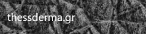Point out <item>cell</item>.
<instances>
[{"mask_svg": "<svg viewBox=\"0 0 146 34\" xmlns=\"http://www.w3.org/2000/svg\"><path fill=\"white\" fill-rule=\"evenodd\" d=\"M143 3H141L145 8H146V1H141Z\"/></svg>", "mask_w": 146, "mask_h": 34, "instance_id": "6da1fadb", "label": "cell"}, {"mask_svg": "<svg viewBox=\"0 0 146 34\" xmlns=\"http://www.w3.org/2000/svg\"><path fill=\"white\" fill-rule=\"evenodd\" d=\"M12 21H13V22H15L16 21V17H15V16H12Z\"/></svg>", "mask_w": 146, "mask_h": 34, "instance_id": "7a4b0ae2", "label": "cell"}, {"mask_svg": "<svg viewBox=\"0 0 146 34\" xmlns=\"http://www.w3.org/2000/svg\"><path fill=\"white\" fill-rule=\"evenodd\" d=\"M33 20L34 21H36V20H37V16H34L33 17Z\"/></svg>", "mask_w": 146, "mask_h": 34, "instance_id": "3957f363", "label": "cell"}, {"mask_svg": "<svg viewBox=\"0 0 146 34\" xmlns=\"http://www.w3.org/2000/svg\"><path fill=\"white\" fill-rule=\"evenodd\" d=\"M70 16H67L66 17V20L67 21H70Z\"/></svg>", "mask_w": 146, "mask_h": 34, "instance_id": "277c9868", "label": "cell"}, {"mask_svg": "<svg viewBox=\"0 0 146 34\" xmlns=\"http://www.w3.org/2000/svg\"><path fill=\"white\" fill-rule=\"evenodd\" d=\"M58 21H61V20H62V16H59L58 17Z\"/></svg>", "mask_w": 146, "mask_h": 34, "instance_id": "5b68a950", "label": "cell"}, {"mask_svg": "<svg viewBox=\"0 0 146 34\" xmlns=\"http://www.w3.org/2000/svg\"><path fill=\"white\" fill-rule=\"evenodd\" d=\"M55 20H56V18H55V16H52V21H53V22H54V21H55Z\"/></svg>", "mask_w": 146, "mask_h": 34, "instance_id": "8992f818", "label": "cell"}]
</instances>
